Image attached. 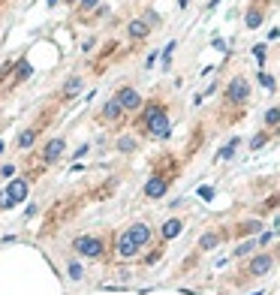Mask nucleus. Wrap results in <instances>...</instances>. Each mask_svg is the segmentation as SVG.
<instances>
[{"mask_svg": "<svg viewBox=\"0 0 280 295\" xmlns=\"http://www.w3.org/2000/svg\"><path fill=\"white\" fill-rule=\"evenodd\" d=\"M0 175H3V178H12V175H15V166H12V163L3 166V169H0Z\"/></svg>", "mask_w": 280, "mask_h": 295, "instance_id": "nucleus-31", "label": "nucleus"}, {"mask_svg": "<svg viewBox=\"0 0 280 295\" xmlns=\"http://www.w3.org/2000/svg\"><path fill=\"white\" fill-rule=\"evenodd\" d=\"M259 247H256V238H244L241 241V244L232 250V259H244V256H253Z\"/></svg>", "mask_w": 280, "mask_h": 295, "instance_id": "nucleus-18", "label": "nucleus"}, {"mask_svg": "<svg viewBox=\"0 0 280 295\" xmlns=\"http://www.w3.org/2000/svg\"><path fill=\"white\" fill-rule=\"evenodd\" d=\"M118 151H120V154H136V151H139V138H133V136L118 138Z\"/></svg>", "mask_w": 280, "mask_h": 295, "instance_id": "nucleus-23", "label": "nucleus"}, {"mask_svg": "<svg viewBox=\"0 0 280 295\" xmlns=\"http://www.w3.org/2000/svg\"><path fill=\"white\" fill-rule=\"evenodd\" d=\"M271 138H274V133H268V130H259V133L250 138V148H253V151H259V148H265V145L271 142Z\"/></svg>", "mask_w": 280, "mask_h": 295, "instance_id": "nucleus-22", "label": "nucleus"}, {"mask_svg": "<svg viewBox=\"0 0 280 295\" xmlns=\"http://www.w3.org/2000/svg\"><path fill=\"white\" fill-rule=\"evenodd\" d=\"M66 277H69V280H84V265L79 262V259H69V262H66Z\"/></svg>", "mask_w": 280, "mask_h": 295, "instance_id": "nucleus-20", "label": "nucleus"}, {"mask_svg": "<svg viewBox=\"0 0 280 295\" xmlns=\"http://www.w3.org/2000/svg\"><path fill=\"white\" fill-rule=\"evenodd\" d=\"M151 244H154V229L145 220H136L120 235H115L112 250H115L118 259H136V256H142Z\"/></svg>", "mask_w": 280, "mask_h": 295, "instance_id": "nucleus-3", "label": "nucleus"}, {"mask_svg": "<svg viewBox=\"0 0 280 295\" xmlns=\"http://www.w3.org/2000/svg\"><path fill=\"white\" fill-rule=\"evenodd\" d=\"M262 21H265V6H250L247 9V15H244V27L247 30H256V27H262Z\"/></svg>", "mask_w": 280, "mask_h": 295, "instance_id": "nucleus-17", "label": "nucleus"}, {"mask_svg": "<svg viewBox=\"0 0 280 295\" xmlns=\"http://www.w3.org/2000/svg\"><path fill=\"white\" fill-rule=\"evenodd\" d=\"M247 99H250V81L244 79V76H235V79L223 88V102H226V106L244 109V106H247Z\"/></svg>", "mask_w": 280, "mask_h": 295, "instance_id": "nucleus-7", "label": "nucleus"}, {"mask_svg": "<svg viewBox=\"0 0 280 295\" xmlns=\"http://www.w3.org/2000/svg\"><path fill=\"white\" fill-rule=\"evenodd\" d=\"M127 33H130V39H133V42H145V39L151 37V27H148L142 19H133V21L127 24Z\"/></svg>", "mask_w": 280, "mask_h": 295, "instance_id": "nucleus-16", "label": "nucleus"}, {"mask_svg": "<svg viewBox=\"0 0 280 295\" xmlns=\"http://www.w3.org/2000/svg\"><path fill=\"white\" fill-rule=\"evenodd\" d=\"M142 21H145V24H148L151 30H154L157 24H163V19H160V12H154V9H148V12L142 15Z\"/></svg>", "mask_w": 280, "mask_h": 295, "instance_id": "nucleus-27", "label": "nucleus"}, {"mask_svg": "<svg viewBox=\"0 0 280 295\" xmlns=\"http://www.w3.org/2000/svg\"><path fill=\"white\" fill-rule=\"evenodd\" d=\"M81 91H84V79H81V76H69V79L63 81V88H60V99L69 102V99H76Z\"/></svg>", "mask_w": 280, "mask_h": 295, "instance_id": "nucleus-15", "label": "nucleus"}, {"mask_svg": "<svg viewBox=\"0 0 280 295\" xmlns=\"http://www.w3.org/2000/svg\"><path fill=\"white\" fill-rule=\"evenodd\" d=\"M184 229H187V223H184V217H169L163 226H160V241H175L178 235H184Z\"/></svg>", "mask_w": 280, "mask_h": 295, "instance_id": "nucleus-14", "label": "nucleus"}, {"mask_svg": "<svg viewBox=\"0 0 280 295\" xmlns=\"http://www.w3.org/2000/svg\"><path fill=\"white\" fill-rule=\"evenodd\" d=\"M115 102H118V106H120V112H124V115H136L139 109H142V94H139L136 88H133V84H120V88L115 91V97H112Z\"/></svg>", "mask_w": 280, "mask_h": 295, "instance_id": "nucleus-8", "label": "nucleus"}, {"mask_svg": "<svg viewBox=\"0 0 280 295\" xmlns=\"http://www.w3.org/2000/svg\"><path fill=\"white\" fill-rule=\"evenodd\" d=\"M277 127H280V109L271 106V109L265 112V120H262V130H268V133L277 136Z\"/></svg>", "mask_w": 280, "mask_h": 295, "instance_id": "nucleus-19", "label": "nucleus"}, {"mask_svg": "<svg viewBox=\"0 0 280 295\" xmlns=\"http://www.w3.org/2000/svg\"><path fill=\"white\" fill-rule=\"evenodd\" d=\"M30 73H33V69H30V63L21 58V60H19V76L12 79V84H21V81H27V79H30Z\"/></svg>", "mask_w": 280, "mask_h": 295, "instance_id": "nucleus-24", "label": "nucleus"}, {"mask_svg": "<svg viewBox=\"0 0 280 295\" xmlns=\"http://www.w3.org/2000/svg\"><path fill=\"white\" fill-rule=\"evenodd\" d=\"M199 196L211 202V199H214V187H199Z\"/></svg>", "mask_w": 280, "mask_h": 295, "instance_id": "nucleus-30", "label": "nucleus"}, {"mask_svg": "<svg viewBox=\"0 0 280 295\" xmlns=\"http://www.w3.org/2000/svg\"><path fill=\"white\" fill-rule=\"evenodd\" d=\"M238 145H241L238 138H232L229 145H223V148H220V154H217V160H229V157H235V151H238Z\"/></svg>", "mask_w": 280, "mask_h": 295, "instance_id": "nucleus-25", "label": "nucleus"}, {"mask_svg": "<svg viewBox=\"0 0 280 295\" xmlns=\"http://www.w3.org/2000/svg\"><path fill=\"white\" fill-rule=\"evenodd\" d=\"M139 120L136 127L142 136L148 138H157V142H166V138L172 136V118H169V109L163 99H151V102H142V109L136 112Z\"/></svg>", "mask_w": 280, "mask_h": 295, "instance_id": "nucleus-2", "label": "nucleus"}, {"mask_svg": "<svg viewBox=\"0 0 280 295\" xmlns=\"http://www.w3.org/2000/svg\"><path fill=\"white\" fill-rule=\"evenodd\" d=\"M58 3H60V0H48V6H58ZM63 3H66V6H76L79 0H63Z\"/></svg>", "mask_w": 280, "mask_h": 295, "instance_id": "nucleus-32", "label": "nucleus"}, {"mask_svg": "<svg viewBox=\"0 0 280 295\" xmlns=\"http://www.w3.org/2000/svg\"><path fill=\"white\" fill-rule=\"evenodd\" d=\"M253 58L259 63H265V45H253Z\"/></svg>", "mask_w": 280, "mask_h": 295, "instance_id": "nucleus-29", "label": "nucleus"}, {"mask_svg": "<svg viewBox=\"0 0 280 295\" xmlns=\"http://www.w3.org/2000/svg\"><path fill=\"white\" fill-rule=\"evenodd\" d=\"M51 115H55V112L48 109V112H42L37 120H33V124H27V127H24L19 136H15V148H19V151H30L33 145L40 142V136L45 133V127L51 124Z\"/></svg>", "mask_w": 280, "mask_h": 295, "instance_id": "nucleus-6", "label": "nucleus"}, {"mask_svg": "<svg viewBox=\"0 0 280 295\" xmlns=\"http://www.w3.org/2000/svg\"><path fill=\"white\" fill-rule=\"evenodd\" d=\"M163 253H166V241H154V244H151V253L145 256V265H154Z\"/></svg>", "mask_w": 280, "mask_h": 295, "instance_id": "nucleus-21", "label": "nucleus"}, {"mask_svg": "<svg viewBox=\"0 0 280 295\" xmlns=\"http://www.w3.org/2000/svg\"><path fill=\"white\" fill-rule=\"evenodd\" d=\"M259 81H262V88H268V91H274V79H271L268 73H259Z\"/></svg>", "mask_w": 280, "mask_h": 295, "instance_id": "nucleus-28", "label": "nucleus"}, {"mask_svg": "<svg viewBox=\"0 0 280 295\" xmlns=\"http://www.w3.org/2000/svg\"><path fill=\"white\" fill-rule=\"evenodd\" d=\"M97 120H100L102 127H115V124H120V120H124V112H120V106H118L115 99H106V106L100 109Z\"/></svg>", "mask_w": 280, "mask_h": 295, "instance_id": "nucleus-12", "label": "nucleus"}, {"mask_svg": "<svg viewBox=\"0 0 280 295\" xmlns=\"http://www.w3.org/2000/svg\"><path fill=\"white\" fill-rule=\"evenodd\" d=\"M181 166H184V160H181V157H175V154H163V157L154 163L151 175H148V181H145V187H142L145 199H151V202L163 199V196L169 193V187H172L175 181H178Z\"/></svg>", "mask_w": 280, "mask_h": 295, "instance_id": "nucleus-1", "label": "nucleus"}, {"mask_svg": "<svg viewBox=\"0 0 280 295\" xmlns=\"http://www.w3.org/2000/svg\"><path fill=\"white\" fill-rule=\"evenodd\" d=\"M256 232H262V220L259 217H253V220H241V223H235V226H229V235L232 238H256Z\"/></svg>", "mask_w": 280, "mask_h": 295, "instance_id": "nucleus-13", "label": "nucleus"}, {"mask_svg": "<svg viewBox=\"0 0 280 295\" xmlns=\"http://www.w3.org/2000/svg\"><path fill=\"white\" fill-rule=\"evenodd\" d=\"M27 190H30V181H27L24 175H15V178L6 184L3 193L9 196V202H12V205H21V202L27 199Z\"/></svg>", "mask_w": 280, "mask_h": 295, "instance_id": "nucleus-11", "label": "nucleus"}, {"mask_svg": "<svg viewBox=\"0 0 280 295\" xmlns=\"http://www.w3.org/2000/svg\"><path fill=\"white\" fill-rule=\"evenodd\" d=\"M112 244H115V232H112V235L84 232V235L73 238V253L81 256V259H106Z\"/></svg>", "mask_w": 280, "mask_h": 295, "instance_id": "nucleus-4", "label": "nucleus"}, {"mask_svg": "<svg viewBox=\"0 0 280 295\" xmlns=\"http://www.w3.org/2000/svg\"><path fill=\"white\" fill-rule=\"evenodd\" d=\"M277 265V250H256L247 262L241 265V277L238 280H262L268 277Z\"/></svg>", "mask_w": 280, "mask_h": 295, "instance_id": "nucleus-5", "label": "nucleus"}, {"mask_svg": "<svg viewBox=\"0 0 280 295\" xmlns=\"http://www.w3.org/2000/svg\"><path fill=\"white\" fill-rule=\"evenodd\" d=\"M63 154H66V138H63V136H55V138H48V142L42 145L37 163H42V166L48 169V166H55V163L63 157Z\"/></svg>", "mask_w": 280, "mask_h": 295, "instance_id": "nucleus-10", "label": "nucleus"}, {"mask_svg": "<svg viewBox=\"0 0 280 295\" xmlns=\"http://www.w3.org/2000/svg\"><path fill=\"white\" fill-rule=\"evenodd\" d=\"M97 6H100V0H79V15L87 19V12H94Z\"/></svg>", "mask_w": 280, "mask_h": 295, "instance_id": "nucleus-26", "label": "nucleus"}, {"mask_svg": "<svg viewBox=\"0 0 280 295\" xmlns=\"http://www.w3.org/2000/svg\"><path fill=\"white\" fill-rule=\"evenodd\" d=\"M229 238H232V235H229V226H214V229L202 232L199 244H196V253L202 256V253H208V250H217L223 241H229Z\"/></svg>", "mask_w": 280, "mask_h": 295, "instance_id": "nucleus-9", "label": "nucleus"}]
</instances>
